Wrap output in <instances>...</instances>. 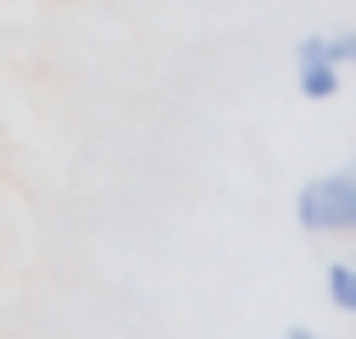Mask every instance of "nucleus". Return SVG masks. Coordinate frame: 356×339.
<instances>
[{
  "instance_id": "obj_1",
  "label": "nucleus",
  "mask_w": 356,
  "mask_h": 339,
  "mask_svg": "<svg viewBox=\"0 0 356 339\" xmlns=\"http://www.w3.org/2000/svg\"><path fill=\"white\" fill-rule=\"evenodd\" d=\"M295 222L306 233H328V239H356V167H334L300 183L295 195Z\"/></svg>"
},
{
  "instance_id": "obj_2",
  "label": "nucleus",
  "mask_w": 356,
  "mask_h": 339,
  "mask_svg": "<svg viewBox=\"0 0 356 339\" xmlns=\"http://www.w3.org/2000/svg\"><path fill=\"white\" fill-rule=\"evenodd\" d=\"M295 83L306 100H334L345 83V67L328 56V33H306L295 39Z\"/></svg>"
},
{
  "instance_id": "obj_3",
  "label": "nucleus",
  "mask_w": 356,
  "mask_h": 339,
  "mask_svg": "<svg viewBox=\"0 0 356 339\" xmlns=\"http://www.w3.org/2000/svg\"><path fill=\"white\" fill-rule=\"evenodd\" d=\"M323 289H328L334 311L356 317V261H328V272H323Z\"/></svg>"
},
{
  "instance_id": "obj_4",
  "label": "nucleus",
  "mask_w": 356,
  "mask_h": 339,
  "mask_svg": "<svg viewBox=\"0 0 356 339\" xmlns=\"http://www.w3.org/2000/svg\"><path fill=\"white\" fill-rule=\"evenodd\" d=\"M328 56L356 72V28H334V33H328Z\"/></svg>"
},
{
  "instance_id": "obj_5",
  "label": "nucleus",
  "mask_w": 356,
  "mask_h": 339,
  "mask_svg": "<svg viewBox=\"0 0 356 339\" xmlns=\"http://www.w3.org/2000/svg\"><path fill=\"white\" fill-rule=\"evenodd\" d=\"M350 167H356V150H350Z\"/></svg>"
}]
</instances>
